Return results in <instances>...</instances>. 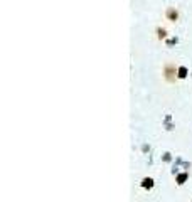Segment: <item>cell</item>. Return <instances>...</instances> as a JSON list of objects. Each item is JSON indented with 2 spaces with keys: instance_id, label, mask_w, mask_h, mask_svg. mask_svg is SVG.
<instances>
[{
  "instance_id": "1",
  "label": "cell",
  "mask_w": 192,
  "mask_h": 202,
  "mask_svg": "<svg viewBox=\"0 0 192 202\" xmlns=\"http://www.w3.org/2000/svg\"><path fill=\"white\" fill-rule=\"evenodd\" d=\"M164 76L168 83H174L175 81V66L174 64H165V69H164Z\"/></svg>"
},
{
  "instance_id": "2",
  "label": "cell",
  "mask_w": 192,
  "mask_h": 202,
  "mask_svg": "<svg viewBox=\"0 0 192 202\" xmlns=\"http://www.w3.org/2000/svg\"><path fill=\"white\" fill-rule=\"evenodd\" d=\"M177 17H179V14H177V10H175V9H172V7H170V9H167V19H168V20L175 22V20H177Z\"/></svg>"
},
{
  "instance_id": "3",
  "label": "cell",
  "mask_w": 192,
  "mask_h": 202,
  "mask_svg": "<svg viewBox=\"0 0 192 202\" xmlns=\"http://www.w3.org/2000/svg\"><path fill=\"white\" fill-rule=\"evenodd\" d=\"M142 187L143 189H152L153 187V178L152 177H145L143 180H142Z\"/></svg>"
},
{
  "instance_id": "4",
  "label": "cell",
  "mask_w": 192,
  "mask_h": 202,
  "mask_svg": "<svg viewBox=\"0 0 192 202\" xmlns=\"http://www.w3.org/2000/svg\"><path fill=\"white\" fill-rule=\"evenodd\" d=\"M177 78H179V79H185V78H187V67H184V66H180V67H179V71H177Z\"/></svg>"
},
{
  "instance_id": "5",
  "label": "cell",
  "mask_w": 192,
  "mask_h": 202,
  "mask_svg": "<svg viewBox=\"0 0 192 202\" xmlns=\"http://www.w3.org/2000/svg\"><path fill=\"white\" fill-rule=\"evenodd\" d=\"M187 177H189V175H187V174H180L179 177H177V184H179V185H182L184 182L187 180Z\"/></svg>"
},
{
  "instance_id": "6",
  "label": "cell",
  "mask_w": 192,
  "mask_h": 202,
  "mask_svg": "<svg viewBox=\"0 0 192 202\" xmlns=\"http://www.w3.org/2000/svg\"><path fill=\"white\" fill-rule=\"evenodd\" d=\"M157 32H159V39H164V37L167 36V32H165V29H157Z\"/></svg>"
}]
</instances>
